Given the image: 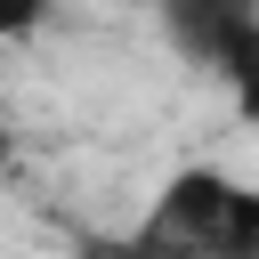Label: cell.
<instances>
[{
  "label": "cell",
  "mask_w": 259,
  "mask_h": 259,
  "mask_svg": "<svg viewBox=\"0 0 259 259\" xmlns=\"http://www.w3.org/2000/svg\"><path fill=\"white\" fill-rule=\"evenodd\" d=\"M49 24V0H0V40H24Z\"/></svg>",
  "instance_id": "4"
},
{
  "label": "cell",
  "mask_w": 259,
  "mask_h": 259,
  "mask_svg": "<svg viewBox=\"0 0 259 259\" xmlns=\"http://www.w3.org/2000/svg\"><path fill=\"white\" fill-rule=\"evenodd\" d=\"M121 259H259V186H243L219 162L170 170Z\"/></svg>",
  "instance_id": "1"
},
{
  "label": "cell",
  "mask_w": 259,
  "mask_h": 259,
  "mask_svg": "<svg viewBox=\"0 0 259 259\" xmlns=\"http://www.w3.org/2000/svg\"><path fill=\"white\" fill-rule=\"evenodd\" d=\"M219 81H227V97H235V113H243V121L259 130V32H251V40L235 49V65H227Z\"/></svg>",
  "instance_id": "3"
},
{
  "label": "cell",
  "mask_w": 259,
  "mask_h": 259,
  "mask_svg": "<svg viewBox=\"0 0 259 259\" xmlns=\"http://www.w3.org/2000/svg\"><path fill=\"white\" fill-rule=\"evenodd\" d=\"M154 16L170 32V49L202 73H227L235 49L259 32V0H154Z\"/></svg>",
  "instance_id": "2"
}]
</instances>
